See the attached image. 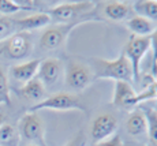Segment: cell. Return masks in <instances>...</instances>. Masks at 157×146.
<instances>
[{
  "label": "cell",
  "mask_w": 157,
  "mask_h": 146,
  "mask_svg": "<svg viewBox=\"0 0 157 146\" xmlns=\"http://www.w3.org/2000/svg\"><path fill=\"white\" fill-rule=\"evenodd\" d=\"M92 74L93 79H113V81H124L134 82L132 71L127 57L122 52L117 59L107 60L101 57H93L92 59Z\"/></svg>",
  "instance_id": "cell-1"
},
{
  "label": "cell",
  "mask_w": 157,
  "mask_h": 146,
  "mask_svg": "<svg viewBox=\"0 0 157 146\" xmlns=\"http://www.w3.org/2000/svg\"><path fill=\"white\" fill-rule=\"evenodd\" d=\"M97 3L94 2H78V3H62L47 11L51 19L60 25L75 23L83 15H87L93 8H96Z\"/></svg>",
  "instance_id": "cell-2"
},
{
  "label": "cell",
  "mask_w": 157,
  "mask_h": 146,
  "mask_svg": "<svg viewBox=\"0 0 157 146\" xmlns=\"http://www.w3.org/2000/svg\"><path fill=\"white\" fill-rule=\"evenodd\" d=\"M43 109H52V111H86L85 105L79 101L75 96L70 93H56L48 98L36 102L29 108L28 112L43 111Z\"/></svg>",
  "instance_id": "cell-3"
},
{
  "label": "cell",
  "mask_w": 157,
  "mask_h": 146,
  "mask_svg": "<svg viewBox=\"0 0 157 146\" xmlns=\"http://www.w3.org/2000/svg\"><path fill=\"white\" fill-rule=\"evenodd\" d=\"M150 48L149 37H137V36H130V40L124 45V56L127 57L130 67L132 71V78L134 82L140 81V72H141V60L146 55Z\"/></svg>",
  "instance_id": "cell-4"
},
{
  "label": "cell",
  "mask_w": 157,
  "mask_h": 146,
  "mask_svg": "<svg viewBox=\"0 0 157 146\" xmlns=\"http://www.w3.org/2000/svg\"><path fill=\"white\" fill-rule=\"evenodd\" d=\"M33 48V41L30 33L26 32H17L13 34L7 41L4 47L2 48V52L6 53L10 59L21 60L28 57Z\"/></svg>",
  "instance_id": "cell-5"
},
{
  "label": "cell",
  "mask_w": 157,
  "mask_h": 146,
  "mask_svg": "<svg viewBox=\"0 0 157 146\" xmlns=\"http://www.w3.org/2000/svg\"><path fill=\"white\" fill-rule=\"evenodd\" d=\"M93 81L92 70L78 62H71L66 70V85L74 92L86 89Z\"/></svg>",
  "instance_id": "cell-6"
},
{
  "label": "cell",
  "mask_w": 157,
  "mask_h": 146,
  "mask_svg": "<svg viewBox=\"0 0 157 146\" xmlns=\"http://www.w3.org/2000/svg\"><path fill=\"white\" fill-rule=\"evenodd\" d=\"M78 23H81V21L75 23H68V25H57L53 27H48L40 37L41 48L45 51H53L60 48L67 40L70 32Z\"/></svg>",
  "instance_id": "cell-7"
},
{
  "label": "cell",
  "mask_w": 157,
  "mask_h": 146,
  "mask_svg": "<svg viewBox=\"0 0 157 146\" xmlns=\"http://www.w3.org/2000/svg\"><path fill=\"white\" fill-rule=\"evenodd\" d=\"M19 131L23 138L28 141L38 142L41 145H45L44 141V124L41 117L36 112H28L19 120Z\"/></svg>",
  "instance_id": "cell-8"
},
{
  "label": "cell",
  "mask_w": 157,
  "mask_h": 146,
  "mask_svg": "<svg viewBox=\"0 0 157 146\" xmlns=\"http://www.w3.org/2000/svg\"><path fill=\"white\" fill-rule=\"evenodd\" d=\"M116 130H117L116 117L111 113H102L93 120L92 129H90V135L93 138V142L98 144V142L105 141L111 135H113V133Z\"/></svg>",
  "instance_id": "cell-9"
},
{
  "label": "cell",
  "mask_w": 157,
  "mask_h": 146,
  "mask_svg": "<svg viewBox=\"0 0 157 146\" xmlns=\"http://www.w3.org/2000/svg\"><path fill=\"white\" fill-rule=\"evenodd\" d=\"M63 71V64L56 57H48V59L41 60V64L38 67L37 78L43 82V85H51L56 83V81L60 78Z\"/></svg>",
  "instance_id": "cell-10"
},
{
  "label": "cell",
  "mask_w": 157,
  "mask_h": 146,
  "mask_svg": "<svg viewBox=\"0 0 157 146\" xmlns=\"http://www.w3.org/2000/svg\"><path fill=\"white\" fill-rule=\"evenodd\" d=\"M137 97V92L132 89L131 83L124 81H115V89L112 104L120 108H130L134 105V100Z\"/></svg>",
  "instance_id": "cell-11"
},
{
  "label": "cell",
  "mask_w": 157,
  "mask_h": 146,
  "mask_svg": "<svg viewBox=\"0 0 157 146\" xmlns=\"http://www.w3.org/2000/svg\"><path fill=\"white\" fill-rule=\"evenodd\" d=\"M43 59H34L30 62L21 63V64L13 66L10 70V75L14 78L15 81L22 82V83H28L29 81H32L33 78L37 77L38 67L41 64Z\"/></svg>",
  "instance_id": "cell-12"
},
{
  "label": "cell",
  "mask_w": 157,
  "mask_h": 146,
  "mask_svg": "<svg viewBox=\"0 0 157 146\" xmlns=\"http://www.w3.org/2000/svg\"><path fill=\"white\" fill-rule=\"evenodd\" d=\"M52 22L51 17L47 13H37L34 15H30L26 18H21V19H15V25H17V32H26L30 33L32 30L41 29L44 26H48Z\"/></svg>",
  "instance_id": "cell-13"
},
{
  "label": "cell",
  "mask_w": 157,
  "mask_h": 146,
  "mask_svg": "<svg viewBox=\"0 0 157 146\" xmlns=\"http://www.w3.org/2000/svg\"><path fill=\"white\" fill-rule=\"evenodd\" d=\"M127 29L137 37H149L155 30V25L152 21L146 19L140 15H134L127 21Z\"/></svg>",
  "instance_id": "cell-14"
},
{
  "label": "cell",
  "mask_w": 157,
  "mask_h": 146,
  "mask_svg": "<svg viewBox=\"0 0 157 146\" xmlns=\"http://www.w3.org/2000/svg\"><path fill=\"white\" fill-rule=\"evenodd\" d=\"M19 94L23 97V98L29 100V101L40 102L41 100H44L45 86L43 85V82L36 77V78H33L32 81H29L28 83H25L22 87H21Z\"/></svg>",
  "instance_id": "cell-15"
},
{
  "label": "cell",
  "mask_w": 157,
  "mask_h": 146,
  "mask_svg": "<svg viewBox=\"0 0 157 146\" xmlns=\"http://www.w3.org/2000/svg\"><path fill=\"white\" fill-rule=\"evenodd\" d=\"M132 13V7L124 2H109L105 4L104 14L112 21H123Z\"/></svg>",
  "instance_id": "cell-16"
},
{
  "label": "cell",
  "mask_w": 157,
  "mask_h": 146,
  "mask_svg": "<svg viewBox=\"0 0 157 146\" xmlns=\"http://www.w3.org/2000/svg\"><path fill=\"white\" fill-rule=\"evenodd\" d=\"M126 130L132 136H138L147 133V124L142 109L141 111H134L130 113L128 119L126 121Z\"/></svg>",
  "instance_id": "cell-17"
},
{
  "label": "cell",
  "mask_w": 157,
  "mask_h": 146,
  "mask_svg": "<svg viewBox=\"0 0 157 146\" xmlns=\"http://www.w3.org/2000/svg\"><path fill=\"white\" fill-rule=\"evenodd\" d=\"M132 10L140 17L149 21H157V0H140L132 3Z\"/></svg>",
  "instance_id": "cell-18"
},
{
  "label": "cell",
  "mask_w": 157,
  "mask_h": 146,
  "mask_svg": "<svg viewBox=\"0 0 157 146\" xmlns=\"http://www.w3.org/2000/svg\"><path fill=\"white\" fill-rule=\"evenodd\" d=\"M19 142V135L14 126L4 123L0 127V146H15Z\"/></svg>",
  "instance_id": "cell-19"
},
{
  "label": "cell",
  "mask_w": 157,
  "mask_h": 146,
  "mask_svg": "<svg viewBox=\"0 0 157 146\" xmlns=\"http://www.w3.org/2000/svg\"><path fill=\"white\" fill-rule=\"evenodd\" d=\"M145 119L147 124V134L152 144L157 145V111L155 108H145L142 109Z\"/></svg>",
  "instance_id": "cell-20"
},
{
  "label": "cell",
  "mask_w": 157,
  "mask_h": 146,
  "mask_svg": "<svg viewBox=\"0 0 157 146\" xmlns=\"http://www.w3.org/2000/svg\"><path fill=\"white\" fill-rule=\"evenodd\" d=\"M15 33H17V25L14 18L0 17V41L8 40Z\"/></svg>",
  "instance_id": "cell-21"
},
{
  "label": "cell",
  "mask_w": 157,
  "mask_h": 146,
  "mask_svg": "<svg viewBox=\"0 0 157 146\" xmlns=\"http://www.w3.org/2000/svg\"><path fill=\"white\" fill-rule=\"evenodd\" d=\"M11 96H10V86H8L7 75H6L3 67L0 66V106L10 105Z\"/></svg>",
  "instance_id": "cell-22"
},
{
  "label": "cell",
  "mask_w": 157,
  "mask_h": 146,
  "mask_svg": "<svg viewBox=\"0 0 157 146\" xmlns=\"http://www.w3.org/2000/svg\"><path fill=\"white\" fill-rule=\"evenodd\" d=\"M152 79V78H150ZM157 98V82L152 79L147 87L145 90H142L140 94L137 93V97L134 100V105H137L138 102H144V101H149V100H155Z\"/></svg>",
  "instance_id": "cell-23"
},
{
  "label": "cell",
  "mask_w": 157,
  "mask_h": 146,
  "mask_svg": "<svg viewBox=\"0 0 157 146\" xmlns=\"http://www.w3.org/2000/svg\"><path fill=\"white\" fill-rule=\"evenodd\" d=\"M19 11H23V7L18 2H14V0H0V14H3V17H8V15L17 14Z\"/></svg>",
  "instance_id": "cell-24"
},
{
  "label": "cell",
  "mask_w": 157,
  "mask_h": 146,
  "mask_svg": "<svg viewBox=\"0 0 157 146\" xmlns=\"http://www.w3.org/2000/svg\"><path fill=\"white\" fill-rule=\"evenodd\" d=\"M149 40H150V49H152V53H153V62H152V66H153V64H157V27H155L153 33L149 36Z\"/></svg>",
  "instance_id": "cell-25"
},
{
  "label": "cell",
  "mask_w": 157,
  "mask_h": 146,
  "mask_svg": "<svg viewBox=\"0 0 157 146\" xmlns=\"http://www.w3.org/2000/svg\"><path fill=\"white\" fill-rule=\"evenodd\" d=\"M94 146H123V142L119 135H113V136H111V138L105 139V141H101V142H98V144H96Z\"/></svg>",
  "instance_id": "cell-26"
},
{
  "label": "cell",
  "mask_w": 157,
  "mask_h": 146,
  "mask_svg": "<svg viewBox=\"0 0 157 146\" xmlns=\"http://www.w3.org/2000/svg\"><path fill=\"white\" fill-rule=\"evenodd\" d=\"M85 138H83L82 135H78V136H75L72 141H70L66 146H83L85 145Z\"/></svg>",
  "instance_id": "cell-27"
},
{
  "label": "cell",
  "mask_w": 157,
  "mask_h": 146,
  "mask_svg": "<svg viewBox=\"0 0 157 146\" xmlns=\"http://www.w3.org/2000/svg\"><path fill=\"white\" fill-rule=\"evenodd\" d=\"M150 78H152L155 82H157V64L152 66V70H150Z\"/></svg>",
  "instance_id": "cell-28"
},
{
  "label": "cell",
  "mask_w": 157,
  "mask_h": 146,
  "mask_svg": "<svg viewBox=\"0 0 157 146\" xmlns=\"http://www.w3.org/2000/svg\"><path fill=\"white\" fill-rule=\"evenodd\" d=\"M4 120H6V119H4V116H3V115L0 113V127H2L3 124H4Z\"/></svg>",
  "instance_id": "cell-29"
},
{
  "label": "cell",
  "mask_w": 157,
  "mask_h": 146,
  "mask_svg": "<svg viewBox=\"0 0 157 146\" xmlns=\"http://www.w3.org/2000/svg\"><path fill=\"white\" fill-rule=\"evenodd\" d=\"M2 53H3V52H2V49H0V56H2Z\"/></svg>",
  "instance_id": "cell-30"
}]
</instances>
